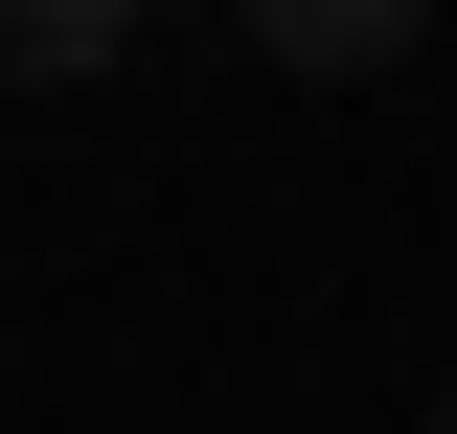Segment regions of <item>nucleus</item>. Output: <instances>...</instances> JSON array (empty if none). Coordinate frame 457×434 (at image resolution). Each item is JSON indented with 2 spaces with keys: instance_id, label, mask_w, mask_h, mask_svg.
<instances>
[{
  "instance_id": "nucleus-3",
  "label": "nucleus",
  "mask_w": 457,
  "mask_h": 434,
  "mask_svg": "<svg viewBox=\"0 0 457 434\" xmlns=\"http://www.w3.org/2000/svg\"><path fill=\"white\" fill-rule=\"evenodd\" d=\"M435 434H457V412H435Z\"/></svg>"
},
{
  "instance_id": "nucleus-1",
  "label": "nucleus",
  "mask_w": 457,
  "mask_h": 434,
  "mask_svg": "<svg viewBox=\"0 0 457 434\" xmlns=\"http://www.w3.org/2000/svg\"><path fill=\"white\" fill-rule=\"evenodd\" d=\"M411 23H435V0H252V46H275V69H389Z\"/></svg>"
},
{
  "instance_id": "nucleus-2",
  "label": "nucleus",
  "mask_w": 457,
  "mask_h": 434,
  "mask_svg": "<svg viewBox=\"0 0 457 434\" xmlns=\"http://www.w3.org/2000/svg\"><path fill=\"white\" fill-rule=\"evenodd\" d=\"M114 23H137V0H0V46L46 69V92H69V69H114Z\"/></svg>"
}]
</instances>
